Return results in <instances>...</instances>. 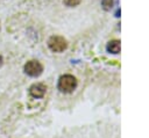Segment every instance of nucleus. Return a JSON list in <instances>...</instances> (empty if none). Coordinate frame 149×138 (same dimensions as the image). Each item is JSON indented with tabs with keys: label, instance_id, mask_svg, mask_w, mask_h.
I'll return each instance as SVG.
<instances>
[{
	"label": "nucleus",
	"instance_id": "nucleus-1",
	"mask_svg": "<svg viewBox=\"0 0 149 138\" xmlns=\"http://www.w3.org/2000/svg\"><path fill=\"white\" fill-rule=\"evenodd\" d=\"M77 87V80L71 74H65L59 78L58 88L64 93H71Z\"/></svg>",
	"mask_w": 149,
	"mask_h": 138
},
{
	"label": "nucleus",
	"instance_id": "nucleus-2",
	"mask_svg": "<svg viewBox=\"0 0 149 138\" xmlns=\"http://www.w3.org/2000/svg\"><path fill=\"white\" fill-rule=\"evenodd\" d=\"M48 45H49L51 51H54V52H62V51H64L66 49L68 43L61 36H52V37L49 38Z\"/></svg>",
	"mask_w": 149,
	"mask_h": 138
},
{
	"label": "nucleus",
	"instance_id": "nucleus-3",
	"mask_svg": "<svg viewBox=\"0 0 149 138\" xmlns=\"http://www.w3.org/2000/svg\"><path fill=\"white\" fill-rule=\"evenodd\" d=\"M43 71V66L37 60H29L24 65V72L30 77H38Z\"/></svg>",
	"mask_w": 149,
	"mask_h": 138
},
{
	"label": "nucleus",
	"instance_id": "nucleus-4",
	"mask_svg": "<svg viewBox=\"0 0 149 138\" xmlns=\"http://www.w3.org/2000/svg\"><path fill=\"white\" fill-rule=\"evenodd\" d=\"M45 89L47 87L43 83H34L33 86H30L29 93L34 97H42L45 94Z\"/></svg>",
	"mask_w": 149,
	"mask_h": 138
},
{
	"label": "nucleus",
	"instance_id": "nucleus-5",
	"mask_svg": "<svg viewBox=\"0 0 149 138\" xmlns=\"http://www.w3.org/2000/svg\"><path fill=\"white\" fill-rule=\"evenodd\" d=\"M107 51L111 53H119L120 52V42L119 41H111L107 44Z\"/></svg>",
	"mask_w": 149,
	"mask_h": 138
},
{
	"label": "nucleus",
	"instance_id": "nucleus-6",
	"mask_svg": "<svg viewBox=\"0 0 149 138\" xmlns=\"http://www.w3.org/2000/svg\"><path fill=\"white\" fill-rule=\"evenodd\" d=\"M102 7L106 9V10H109L113 8L114 3H115V0H102Z\"/></svg>",
	"mask_w": 149,
	"mask_h": 138
},
{
	"label": "nucleus",
	"instance_id": "nucleus-7",
	"mask_svg": "<svg viewBox=\"0 0 149 138\" xmlns=\"http://www.w3.org/2000/svg\"><path fill=\"white\" fill-rule=\"evenodd\" d=\"M63 1H64V3H65L66 6H70V7L77 6V5L80 2V0H63Z\"/></svg>",
	"mask_w": 149,
	"mask_h": 138
},
{
	"label": "nucleus",
	"instance_id": "nucleus-8",
	"mask_svg": "<svg viewBox=\"0 0 149 138\" xmlns=\"http://www.w3.org/2000/svg\"><path fill=\"white\" fill-rule=\"evenodd\" d=\"M2 63H3V60H2V57L0 56V67H1V65H2Z\"/></svg>",
	"mask_w": 149,
	"mask_h": 138
}]
</instances>
